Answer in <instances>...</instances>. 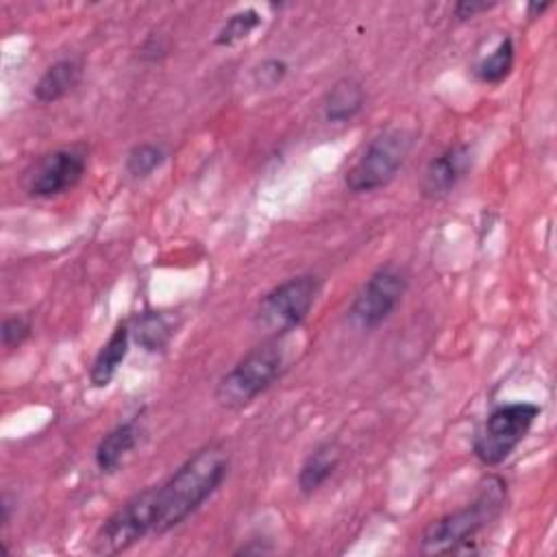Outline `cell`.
Returning <instances> with one entry per match:
<instances>
[{"label":"cell","mask_w":557,"mask_h":557,"mask_svg":"<svg viewBox=\"0 0 557 557\" xmlns=\"http://www.w3.org/2000/svg\"><path fill=\"white\" fill-rule=\"evenodd\" d=\"M83 78V63L78 59L65 57L54 61L46 72L39 76V81L33 87V96L41 104L57 102L65 98Z\"/></svg>","instance_id":"cell-12"},{"label":"cell","mask_w":557,"mask_h":557,"mask_svg":"<svg viewBox=\"0 0 557 557\" xmlns=\"http://www.w3.org/2000/svg\"><path fill=\"white\" fill-rule=\"evenodd\" d=\"M139 435H141V429L137 420L120 422L109 433H104L94 453L98 470L115 472L124 463L126 455L139 444Z\"/></svg>","instance_id":"cell-11"},{"label":"cell","mask_w":557,"mask_h":557,"mask_svg":"<svg viewBox=\"0 0 557 557\" xmlns=\"http://www.w3.org/2000/svg\"><path fill=\"white\" fill-rule=\"evenodd\" d=\"M131 346V326L126 322H120L109 339L102 344L98 355L94 357V363L89 368V381L94 387H107L113 376L117 374L120 366L124 363Z\"/></svg>","instance_id":"cell-13"},{"label":"cell","mask_w":557,"mask_h":557,"mask_svg":"<svg viewBox=\"0 0 557 557\" xmlns=\"http://www.w3.org/2000/svg\"><path fill=\"white\" fill-rule=\"evenodd\" d=\"M165 161V148L152 141H144L137 144L128 150L126 154V172L135 178H146L150 176L154 170H159Z\"/></svg>","instance_id":"cell-19"},{"label":"cell","mask_w":557,"mask_h":557,"mask_svg":"<svg viewBox=\"0 0 557 557\" xmlns=\"http://www.w3.org/2000/svg\"><path fill=\"white\" fill-rule=\"evenodd\" d=\"M172 333L174 326L161 311H144L135 318V326L131 329V337L148 352L163 350Z\"/></svg>","instance_id":"cell-16"},{"label":"cell","mask_w":557,"mask_h":557,"mask_svg":"<svg viewBox=\"0 0 557 557\" xmlns=\"http://www.w3.org/2000/svg\"><path fill=\"white\" fill-rule=\"evenodd\" d=\"M318 294L320 281L313 274H298L278 283L261 296L255 309L257 331L268 339H278L294 331L309 315Z\"/></svg>","instance_id":"cell-5"},{"label":"cell","mask_w":557,"mask_h":557,"mask_svg":"<svg viewBox=\"0 0 557 557\" xmlns=\"http://www.w3.org/2000/svg\"><path fill=\"white\" fill-rule=\"evenodd\" d=\"M407 285L409 278L400 265L385 263L376 268L352 298L348 307V320L361 331L381 326L400 305Z\"/></svg>","instance_id":"cell-7"},{"label":"cell","mask_w":557,"mask_h":557,"mask_svg":"<svg viewBox=\"0 0 557 557\" xmlns=\"http://www.w3.org/2000/svg\"><path fill=\"white\" fill-rule=\"evenodd\" d=\"M261 26V15L257 9L248 7V9H239L233 15L226 17V22L220 26L218 35H215V46H235L239 41H244L255 28Z\"/></svg>","instance_id":"cell-18"},{"label":"cell","mask_w":557,"mask_h":557,"mask_svg":"<svg viewBox=\"0 0 557 557\" xmlns=\"http://www.w3.org/2000/svg\"><path fill=\"white\" fill-rule=\"evenodd\" d=\"M413 146L407 128H389L379 133L344 174V185L352 194H370L394 181Z\"/></svg>","instance_id":"cell-4"},{"label":"cell","mask_w":557,"mask_h":557,"mask_svg":"<svg viewBox=\"0 0 557 557\" xmlns=\"http://www.w3.org/2000/svg\"><path fill=\"white\" fill-rule=\"evenodd\" d=\"M342 459V448L335 442L318 444L302 461L298 470V490L309 496L318 492L337 470Z\"/></svg>","instance_id":"cell-14"},{"label":"cell","mask_w":557,"mask_h":557,"mask_svg":"<svg viewBox=\"0 0 557 557\" xmlns=\"http://www.w3.org/2000/svg\"><path fill=\"white\" fill-rule=\"evenodd\" d=\"M548 7H550V2H529V4H527V17H529V20L542 17Z\"/></svg>","instance_id":"cell-23"},{"label":"cell","mask_w":557,"mask_h":557,"mask_svg":"<svg viewBox=\"0 0 557 557\" xmlns=\"http://www.w3.org/2000/svg\"><path fill=\"white\" fill-rule=\"evenodd\" d=\"M540 413H542V407L527 400L498 405L485 418L481 431L474 437V444H472L474 457L487 468L500 466L518 448V444L529 435Z\"/></svg>","instance_id":"cell-6"},{"label":"cell","mask_w":557,"mask_h":557,"mask_svg":"<svg viewBox=\"0 0 557 557\" xmlns=\"http://www.w3.org/2000/svg\"><path fill=\"white\" fill-rule=\"evenodd\" d=\"M285 74H287V63L283 59H276V57L265 59V61H261V65L255 67V81L261 87L278 85L285 78Z\"/></svg>","instance_id":"cell-21"},{"label":"cell","mask_w":557,"mask_h":557,"mask_svg":"<svg viewBox=\"0 0 557 557\" xmlns=\"http://www.w3.org/2000/svg\"><path fill=\"white\" fill-rule=\"evenodd\" d=\"M472 168V150L468 144H455L433 157L422 174L420 191L426 198H442L453 191Z\"/></svg>","instance_id":"cell-10"},{"label":"cell","mask_w":557,"mask_h":557,"mask_svg":"<svg viewBox=\"0 0 557 557\" xmlns=\"http://www.w3.org/2000/svg\"><path fill=\"white\" fill-rule=\"evenodd\" d=\"M285 368L283 350L274 339H268L250 348L220 381L215 387V400L220 407L239 411L259 398L274 385Z\"/></svg>","instance_id":"cell-3"},{"label":"cell","mask_w":557,"mask_h":557,"mask_svg":"<svg viewBox=\"0 0 557 557\" xmlns=\"http://www.w3.org/2000/svg\"><path fill=\"white\" fill-rule=\"evenodd\" d=\"M507 503V483L498 474H490L481 481L474 498L463 507L433 520L420 537V553L424 555H450L470 550L476 535H481L498 516Z\"/></svg>","instance_id":"cell-2"},{"label":"cell","mask_w":557,"mask_h":557,"mask_svg":"<svg viewBox=\"0 0 557 557\" xmlns=\"http://www.w3.org/2000/svg\"><path fill=\"white\" fill-rule=\"evenodd\" d=\"M33 331V324L26 315H9L2 320V326H0V335H2V346L7 350H13L17 346L24 344V339H28Z\"/></svg>","instance_id":"cell-20"},{"label":"cell","mask_w":557,"mask_h":557,"mask_svg":"<svg viewBox=\"0 0 557 557\" xmlns=\"http://www.w3.org/2000/svg\"><path fill=\"white\" fill-rule=\"evenodd\" d=\"M231 455L224 444L211 442L191 453L163 483L152 485L154 533H168L185 522L213 496L228 474Z\"/></svg>","instance_id":"cell-1"},{"label":"cell","mask_w":557,"mask_h":557,"mask_svg":"<svg viewBox=\"0 0 557 557\" xmlns=\"http://www.w3.org/2000/svg\"><path fill=\"white\" fill-rule=\"evenodd\" d=\"M148 533H154L152 487L137 492L120 505L96 531L89 550L94 555H120L137 544Z\"/></svg>","instance_id":"cell-8"},{"label":"cell","mask_w":557,"mask_h":557,"mask_svg":"<svg viewBox=\"0 0 557 557\" xmlns=\"http://www.w3.org/2000/svg\"><path fill=\"white\" fill-rule=\"evenodd\" d=\"M513 61H516V46L511 37H505L498 41V46L487 52L474 67V74L481 83L487 85H498L503 83L511 70H513Z\"/></svg>","instance_id":"cell-17"},{"label":"cell","mask_w":557,"mask_h":557,"mask_svg":"<svg viewBox=\"0 0 557 557\" xmlns=\"http://www.w3.org/2000/svg\"><path fill=\"white\" fill-rule=\"evenodd\" d=\"M492 7H496V4L494 2H479V0H461L453 7V13L459 22H466V20L476 17L483 11H490Z\"/></svg>","instance_id":"cell-22"},{"label":"cell","mask_w":557,"mask_h":557,"mask_svg":"<svg viewBox=\"0 0 557 557\" xmlns=\"http://www.w3.org/2000/svg\"><path fill=\"white\" fill-rule=\"evenodd\" d=\"M363 102H366V94L361 83L355 78H339L324 96V102H322L324 120L333 124L350 122L363 109Z\"/></svg>","instance_id":"cell-15"},{"label":"cell","mask_w":557,"mask_h":557,"mask_svg":"<svg viewBox=\"0 0 557 557\" xmlns=\"http://www.w3.org/2000/svg\"><path fill=\"white\" fill-rule=\"evenodd\" d=\"M85 170L87 152L83 146L57 148L26 168L22 187L33 198H52L74 189L85 176Z\"/></svg>","instance_id":"cell-9"}]
</instances>
